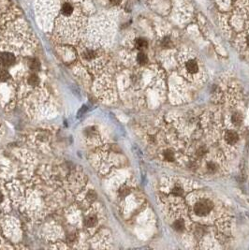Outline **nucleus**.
Returning a JSON list of instances; mask_svg holds the SVG:
<instances>
[{"instance_id":"obj_1","label":"nucleus","mask_w":249,"mask_h":250,"mask_svg":"<svg viewBox=\"0 0 249 250\" xmlns=\"http://www.w3.org/2000/svg\"><path fill=\"white\" fill-rule=\"evenodd\" d=\"M189 213H191V217H197L198 219H211L212 216L214 218L219 213L216 208L217 204L214 198L209 196H197L189 201Z\"/></svg>"},{"instance_id":"obj_2","label":"nucleus","mask_w":249,"mask_h":250,"mask_svg":"<svg viewBox=\"0 0 249 250\" xmlns=\"http://www.w3.org/2000/svg\"><path fill=\"white\" fill-rule=\"evenodd\" d=\"M187 191L186 183H183L178 179H173L167 182V184L164 183L161 190L163 198L172 205H176L178 201H181L186 196Z\"/></svg>"},{"instance_id":"obj_3","label":"nucleus","mask_w":249,"mask_h":250,"mask_svg":"<svg viewBox=\"0 0 249 250\" xmlns=\"http://www.w3.org/2000/svg\"><path fill=\"white\" fill-rule=\"evenodd\" d=\"M224 141L226 145L235 146L238 144L240 141V135L235 129H227L224 131Z\"/></svg>"},{"instance_id":"obj_4","label":"nucleus","mask_w":249,"mask_h":250,"mask_svg":"<svg viewBox=\"0 0 249 250\" xmlns=\"http://www.w3.org/2000/svg\"><path fill=\"white\" fill-rule=\"evenodd\" d=\"M185 70L187 75H190L193 78H195L197 74L200 73V70H201L199 62L194 58H190L187 60L185 63Z\"/></svg>"},{"instance_id":"obj_5","label":"nucleus","mask_w":249,"mask_h":250,"mask_svg":"<svg viewBox=\"0 0 249 250\" xmlns=\"http://www.w3.org/2000/svg\"><path fill=\"white\" fill-rule=\"evenodd\" d=\"M173 229L178 232H184L187 229V221L181 215H174V220L173 222Z\"/></svg>"},{"instance_id":"obj_6","label":"nucleus","mask_w":249,"mask_h":250,"mask_svg":"<svg viewBox=\"0 0 249 250\" xmlns=\"http://www.w3.org/2000/svg\"><path fill=\"white\" fill-rule=\"evenodd\" d=\"M0 62L4 67H12L15 63V56L11 53H3L0 55Z\"/></svg>"},{"instance_id":"obj_7","label":"nucleus","mask_w":249,"mask_h":250,"mask_svg":"<svg viewBox=\"0 0 249 250\" xmlns=\"http://www.w3.org/2000/svg\"><path fill=\"white\" fill-rule=\"evenodd\" d=\"M229 121H230V123L232 124L233 127H238L242 126V121H243V117H242V113L240 112L234 111L229 115Z\"/></svg>"},{"instance_id":"obj_8","label":"nucleus","mask_w":249,"mask_h":250,"mask_svg":"<svg viewBox=\"0 0 249 250\" xmlns=\"http://www.w3.org/2000/svg\"><path fill=\"white\" fill-rule=\"evenodd\" d=\"M98 223V217L95 215H88L85 219V224L87 228H93Z\"/></svg>"},{"instance_id":"obj_9","label":"nucleus","mask_w":249,"mask_h":250,"mask_svg":"<svg viewBox=\"0 0 249 250\" xmlns=\"http://www.w3.org/2000/svg\"><path fill=\"white\" fill-rule=\"evenodd\" d=\"M72 12H73L72 6L70 4H68V3L64 4V6L62 7V13H63V15L68 16V15L72 14Z\"/></svg>"},{"instance_id":"obj_10","label":"nucleus","mask_w":249,"mask_h":250,"mask_svg":"<svg viewBox=\"0 0 249 250\" xmlns=\"http://www.w3.org/2000/svg\"><path fill=\"white\" fill-rule=\"evenodd\" d=\"M137 61L141 65H145L148 62V57L144 53H139L137 55Z\"/></svg>"},{"instance_id":"obj_11","label":"nucleus","mask_w":249,"mask_h":250,"mask_svg":"<svg viewBox=\"0 0 249 250\" xmlns=\"http://www.w3.org/2000/svg\"><path fill=\"white\" fill-rule=\"evenodd\" d=\"M147 45H148V43H147V41H146L144 39L140 38V39H138L136 40V47H137L138 49H140V50H142V49L146 48Z\"/></svg>"},{"instance_id":"obj_12","label":"nucleus","mask_w":249,"mask_h":250,"mask_svg":"<svg viewBox=\"0 0 249 250\" xmlns=\"http://www.w3.org/2000/svg\"><path fill=\"white\" fill-rule=\"evenodd\" d=\"M39 77L36 74H32L28 78V83H29L30 86H37L38 83H39Z\"/></svg>"},{"instance_id":"obj_13","label":"nucleus","mask_w":249,"mask_h":250,"mask_svg":"<svg viewBox=\"0 0 249 250\" xmlns=\"http://www.w3.org/2000/svg\"><path fill=\"white\" fill-rule=\"evenodd\" d=\"M82 56H84V58L86 60H91V59L95 58L96 53L92 50H86L85 52H84V53H82Z\"/></svg>"},{"instance_id":"obj_14","label":"nucleus","mask_w":249,"mask_h":250,"mask_svg":"<svg viewBox=\"0 0 249 250\" xmlns=\"http://www.w3.org/2000/svg\"><path fill=\"white\" fill-rule=\"evenodd\" d=\"M29 67L32 70H39V67H40V63L37 59H32L29 62Z\"/></svg>"},{"instance_id":"obj_15","label":"nucleus","mask_w":249,"mask_h":250,"mask_svg":"<svg viewBox=\"0 0 249 250\" xmlns=\"http://www.w3.org/2000/svg\"><path fill=\"white\" fill-rule=\"evenodd\" d=\"M10 78V74L6 69H0V81H7Z\"/></svg>"},{"instance_id":"obj_16","label":"nucleus","mask_w":249,"mask_h":250,"mask_svg":"<svg viewBox=\"0 0 249 250\" xmlns=\"http://www.w3.org/2000/svg\"><path fill=\"white\" fill-rule=\"evenodd\" d=\"M162 45L165 47V48H168L172 45V41L170 40L169 38H165L163 40H162Z\"/></svg>"},{"instance_id":"obj_17","label":"nucleus","mask_w":249,"mask_h":250,"mask_svg":"<svg viewBox=\"0 0 249 250\" xmlns=\"http://www.w3.org/2000/svg\"><path fill=\"white\" fill-rule=\"evenodd\" d=\"M110 1L114 5H117V4H119L121 2V0H110Z\"/></svg>"},{"instance_id":"obj_18","label":"nucleus","mask_w":249,"mask_h":250,"mask_svg":"<svg viewBox=\"0 0 249 250\" xmlns=\"http://www.w3.org/2000/svg\"><path fill=\"white\" fill-rule=\"evenodd\" d=\"M3 198H4V197H3L2 193H1V192H0V203H1V202L3 201Z\"/></svg>"},{"instance_id":"obj_19","label":"nucleus","mask_w":249,"mask_h":250,"mask_svg":"<svg viewBox=\"0 0 249 250\" xmlns=\"http://www.w3.org/2000/svg\"><path fill=\"white\" fill-rule=\"evenodd\" d=\"M246 43H247V45H249V36H247V38H246Z\"/></svg>"}]
</instances>
